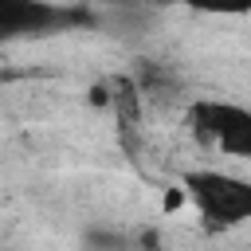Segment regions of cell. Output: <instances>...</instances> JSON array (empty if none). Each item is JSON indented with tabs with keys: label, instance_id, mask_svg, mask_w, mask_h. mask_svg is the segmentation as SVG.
<instances>
[{
	"label": "cell",
	"instance_id": "3",
	"mask_svg": "<svg viewBox=\"0 0 251 251\" xmlns=\"http://www.w3.org/2000/svg\"><path fill=\"white\" fill-rule=\"evenodd\" d=\"M75 20V12L39 4V0H0V39L24 35V31H51L55 24Z\"/></svg>",
	"mask_w": 251,
	"mask_h": 251
},
{
	"label": "cell",
	"instance_id": "2",
	"mask_svg": "<svg viewBox=\"0 0 251 251\" xmlns=\"http://www.w3.org/2000/svg\"><path fill=\"white\" fill-rule=\"evenodd\" d=\"M192 129L227 157H251V110L235 102H192Z\"/></svg>",
	"mask_w": 251,
	"mask_h": 251
},
{
	"label": "cell",
	"instance_id": "1",
	"mask_svg": "<svg viewBox=\"0 0 251 251\" xmlns=\"http://www.w3.org/2000/svg\"><path fill=\"white\" fill-rule=\"evenodd\" d=\"M184 196L212 227H239L251 220V180L220 173V169H192L184 173Z\"/></svg>",
	"mask_w": 251,
	"mask_h": 251
}]
</instances>
